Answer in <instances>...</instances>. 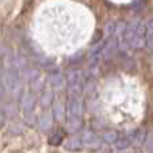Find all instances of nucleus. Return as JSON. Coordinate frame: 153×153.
I'll list each match as a JSON object with an SVG mask.
<instances>
[{
  "label": "nucleus",
  "instance_id": "nucleus-1",
  "mask_svg": "<svg viewBox=\"0 0 153 153\" xmlns=\"http://www.w3.org/2000/svg\"><path fill=\"white\" fill-rule=\"evenodd\" d=\"M83 74L81 71H71L69 74V100L66 106V129L70 133H76L82 126L83 114Z\"/></svg>",
  "mask_w": 153,
  "mask_h": 153
},
{
  "label": "nucleus",
  "instance_id": "nucleus-2",
  "mask_svg": "<svg viewBox=\"0 0 153 153\" xmlns=\"http://www.w3.org/2000/svg\"><path fill=\"white\" fill-rule=\"evenodd\" d=\"M121 39L128 48L138 50L145 46V24L140 20H133L124 27Z\"/></svg>",
  "mask_w": 153,
  "mask_h": 153
},
{
  "label": "nucleus",
  "instance_id": "nucleus-3",
  "mask_svg": "<svg viewBox=\"0 0 153 153\" xmlns=\"http://www.w3.org/2000/svg\"><path fill=\"white\" fill-rule=\"evenodd\" d=\"M4 83H5V89L10 93H15V90L18 89L19 85V69H18V63L13 59H11L8 62V66L5 69L4 73Z\"/></svg>",
  "mask_w": 153,
  "mask_h": 153
},
{
  "label": "nucleus",
  "instance_id": "nucleus-4",
  "mask_svg": "<svg viewBox=\"0 0 153 153\" xmlns=\"http://www.w3.org/2000/svg\"><path fill=\"white\" fill-rule=\"evenodd\" d=\"M118 50V40L114 35L108 36V40L102 43V56L103 58H110L116 54V51Z\"/></svg>",
  "mask_w": 153,
  "mask_h": 153
},
{
  "label": "nucleus",
  "instance_id": "nucleus-5",
  "mask_svg": "<svg viewBox=\"0 0 153 153\" xmlns=\"http://www.w3.org/2000/svg\"><path fill=\"white\" fill-rule=\"evenodd\" d=\"M81 138H82L83 146H86V148H89V149H98L101 146L100 138H98L97 136H95V133H93L91 130H85V132L82 133Z\"/></svg>",
  "mask_w": 153,
  "mask_h": 153
},
{
  "label": "nucleus",
  "instance_id": "nucleus-6",
  "mask_svg": "<svg viewBox=\"0 0 153 153\" xmlns=\"http://www.w3.org/2000/svg\"><path fill=\"white\" fill-rule=\"evenodd\" d=\"M20 106L23 109L24 114H31L35 110V106H36V100L31 93H24L20 98Z\"/></svg>",
  "mask_w": 153,
  "mask_h": 153
},
{
  "label": "nucleus",
  "instance_id": "nucleus-7",
  "mask_svg": "<svg viewBox=\"0 0 153 153\" xmlns=\"http://www.w3.org/2000/svg\"><path fill=\"white\" fill-rule=\"evenodd\" d=\"M128 138H129L130 144H134L136 146H140L146 141V132L144 129H134L128 136Z\"/></svg>",
  "mask_w": 153,
  "mask_h": 153
},
{
  "label": "nucleus",
  "instance_id": "nucleus-8",
  "mask_svg": "<svg viewBox=\"0 0 153 153\" xmlns=\"http://www.w3.org/2000/svg\"><path fill=\"white\" fill-rule=\"evenodd\" d=\"M48 81H50V85L56 90H62L65 87V76L61 74L59 71H54V73H50L48 74Z\"/></svg>",
  "mask_w": 153,
  "mask_h": 153
},
{
  "label": "nucleus",
  "instance_id": "nucleus-9",
  "mask_svg": "<svg viewBox=\"0 0 153 153\" xmlns=\"http://www.w3.org/2000/svg\"><path fill=\"white\" fill-rule=\"evenodd\" d=\"M101 58H102V43L98 46H95V47L91 48V51H90V55H89V63L91 67H95L98 63H100Z\"/></svg>",
  "mask_w": 153,
  "mask_h": 153
},
{
  "label": "nucleus",
  "instance_id": "nucleus-10",
  "mask_svg": "<svg viewBox=\"0 0 153 153\" xmlns=\"http://www.w3.org/2000/svg\"><path fill=\"white\" fill-rule=\"evenodd\" d=\"M145 46L153 51V19L145 23Z\"/></svg>",
  "mask_w": 153,
  "mask_h": 153
},
{
  "label": "nucleus",
  "instance_id": "nucleus-11",
  "mask_svg": "<svg viewBox=\"0 0 153 153\" xmlns=\"http://www.w3.org/2000/svg\"><path fill=\"white\" fill-rule=\"evenodd\" d=\"M38 125H39V128L42 130H48L51 126H53V116L51 114H42V116L39 117V120H38Z\"/></svg>",
  "mask_w": 153,
  "mask_h": 153
},
{
  "label": "nucleus",
  "instance_id": "nucleus-12",
  "mask_svg": "<svg viewBox=\"0 0 153 153\" xmlns=\"http://www.w3.org/2000/svg\"><path fill=\"white\" fill-rule=\"evenodd\" d=\"M65 148L67 149V151H79L81 148H83V144H82V138L81 137H73L70 138V140L66 141V144H65Z\"/></svg>",
  "mask_w": 153,
  "mask_h": 153
},
{
  "label": "nucleus",
  "instance_id": "nucleus-13",
  "mask_svg": "<svg viewBox=\"0 0 153 153\" xmlns=\"http://www.w3.org/2000/svg\"><path fill=\"white\" fill-rule=\"evenodd\" d=\"M63 140H65V132L63 130H56L53 134H50V137H48V144L53 146H59Z\"/></svg>",
  "mask_w": 153,
  "mask_h": 153
},
{
  "label": "nucleus",
  "instance_id": "nucleus-14",
  "mask_svg": "<svg viewBox=\"0 0 153 153\" xmlns=\"http://www.w3.org/2000/svg\"><path fill=\"white\" fill-rule=\"evenodd\" d=\"M102 140L108 144H116V141L118 140V133L116 130H108V132L103 133Z\"/></svg>",
  "mask_w": 153,
  "mask_h": 153
},
{
  "label": "nucleus",
  "instance_id": "nucleus-15",
  "mask_svg": "<svg viewBox=\"0 0 153 153\" xmlns=\"http://www.w3.org/2000/svg\"><path fill=\"white\" fill-rule=\"evenodd\" d=\"M54 117H55V120H58V121H61V120L63 118V117H65V108H63V105L56 103V105L54 106Z\"/></svg>",
  "mask_w": 153,
  "mask_h": 153
},
{
  "label": "nucleus",
  "instance_id": "nucleus-16",
  "mask_svg": "<svg viewBox=\"0 0 153 153\" xmlns=\"http://www.w3.org/2000/svg\"><path fill=\"white\" fill-rule=\"evenodd\" d=\"M130 145V141L128 137H118V140L116 141L117 149H126Z\"/></svg>",
  "mask_w": 153,
  "mask_h": 153
},
{
  "label": "nucleus",
  "instance_id": "nucleus-17",
  "mask_svg": "<svg viewBox=\"0 0 153 153\" xmlns=\"http://www.w3.org/2000/svg\"><path fill=\"white\" fill-rule=\"evenodd\" d=\"M51 101H53V95H51V93L45 91V94H43L42 98H40V102H42V105L43 106H48L51 103Z\"/></svg>",
  "mask_w": 153,
  "mask_h": 153
},
{
  "label": "nucleus",
  "instance_id": "nucleus-18",
  "mask_svg": "<svg viewBox=\"0 0 153 153\" xmlns=\"http://www.w3.org/2000/svg\"><path fill=\"white\" fill-rule=\"evenodd\" d=\"M146 148H148L149 153H153V134H151L149 137H146Z\"/></svg>",
  "mask_w": 153,
  "mask_h": 153
},
{
  "label": "nucleus",
  "instance_id": "nucleus-19",
  "mask_svg": "<svg viewBox=\"0 0 153 153\" xmlns=\"http://www.w3.org/2000/svg\"><path fill=\"white\" fill-rule=\"evenodd\" d=\"M1 93H3V85H1V74H0V97H1Z\"/></svg>",
  "mask_w": 153,
  "mask_h": 153
},
{
  "label": "nucleus",
  "instance_id": "nucleus-20",
  "mask_svg": "<svg viewBox=\"0 0 153 153\" xmlns=\"http://www.w3.org/2000/svg\"><path fill=\"white\" fill-rule=\"evenodd\" d=\"M1 125H3V116L0 114V126H1Z\"/></svg>",
  "mask_w": 153,
  "mask_h": 153
}]
</instances>
